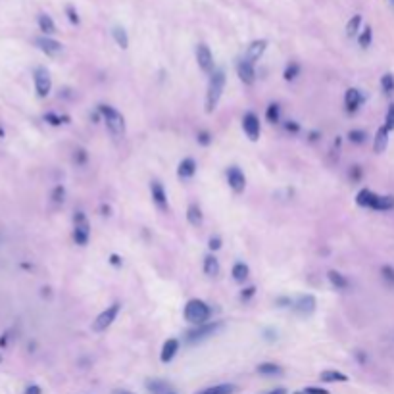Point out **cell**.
Wrapping results in <instances>:
<instances>
[{
    "instance_id": "6da1fadb",
    "label": "cell",
    "mask_w": 394,
    "mask_h": 394,
    "mask_svg": "<svg viewBox=\"0 0 394 394\" xmlns=\"http://www.w3.org/2000/svg\"><path fill=\"white\" fill-rule=\"evenodd\" d=\"M225 81H227V77H225V71L221 68L213 70V73L210 75L208 91H206V114H211L217 108V104L221 100V94H223V89H225Z\"/></svg>"
},
{
    "instance_id": "7a4b0ae2",
    "label": "cell",
    "mask_w": 394,
    "mask_h": 394,
    "mask_svg": "<svg viewBox=\"0 0 394 394\" xmlns=\"http://www.w3.org/2000/svg\"><path fill=\"white\" fill-rule=\"evenodd\" d=\"M96 110L100 112V117H102V121L106 123L108 131H110L116 139H121V137L125 135V117L121 116L114 106H110V104H98Z\"/></svg>"
},
{
    "instance_id": "3957f363",
    "label": "cell",
    "mask_w": 394,
    "mask_h": 394,
    "mask_svg": "<svg viewBox=\"0 0 394 394\" xmlns=\"http://www.w3.org/2000/svg\"><path fill=\"white\" fill-rule=\"evenodd\" d=\"M183 315L188 323H192L194 327L196 325H204L210 321L211 317V308L204 300L200 298H190L186 302L185 310H183Z\"/></svg>"
},
{
    "instance_id": "277c9868",
    "label": "cell",
    "mask_w": 394,
    "mask_h": 394,
    "mask_svg": "<svg viewBox=\"0 0 394 394\" xmlns=\"http://www.w3.org/2000/svg\"><path fill=\"white\" fill-rule=\"evenodd\" d=\"M223 329V321H208L204 325H196L194 329H190L186 333L185 341L194 344V342H200V341H206L210 337H213L215 333H219Z\"/></svg>"
},
{
    "instance_id": "5b68a950",
    "label": "cell",
    "mask_w": 394,
    "mask_h": 394,
    "mask_svg": "<svg viewBox=\"0 0 394 394\" xmlns=\"http://www.w3.org/2000/svg\"><path fill=\"white\" fill-rule=\"evenodd\" d=\"M91 238V225L85 211H75L73 215V240L79 246H87Z\"/></svg>"
},
{
    "instance_id": "8992f818",
    "label": "cell",
    "mask_w": 394,
    "mask_h": 394,
    "mask_svg": "<svg viewBox=\"0 0 394 394\" xmlns=\"http://www.w3.org/2000/svg\"><path fill=\"white\" fill-rule=\"evenodd\" d=\"M119 310H121V304L119 302H114V304H110L96 319H94L93 323V331L94 333H104L108 327H112V323L117 319V315H119Z\"/></svg>"
},
{
    "instance_id": "52a82bcc",
    "label": "cell",
    "mask_w": 394,
    "mask_h": 394,
    "mask_svg": "<svg viewBox=\"0 0 394 394\" xmlns=\"http://www.w3.org/2000/svg\"><path fill=\"white\" fill-rule=\"evenodd\" d=\"M33 81H35L37 96L47 98L50 91H52V79H50V73H48L47 68H37L35 73H33Z\"/></svg>"
},
{
    "instance_id": "ba28073f",
    "label": "cell",
    "mask_w": 394,
    "mask_h": 394,
    "mask_svg": "<svg viewBox=\"0 0 394 394\" xmlns=\"http://www.w3.org/2000/svg\"><path fill=\"white\" fill-rule=\"evenodd\" d=\"M225 175H227V185H229V188H231L235 194L244 192V188H246V177H244V173H242V169L238 165L227 167Z\"/></svg>"
},
{
    "instance_id": "9c48e42d",
    "label": "cell",
    "mask_w": 394,
    "mask_h": 394,
    "mask_svg": "<svg viewBox=\"0 0 394 394\" xmlns=\"http://www.w3.org/2000/svg\"><path fill=\"white\" fill-rule=\"evenodd\" d=\"M196 62H198V68L204 71V73H208L211 75L213 70H215V66H213V54H211V50L206 43H200L198 47H196Z\"/></svg>"
},
{
    "instance_id": "30bf717a",
    "label": "cell",
    "mask_w": 394,
    "mask_h": 394,
    "mask_svg": "<svg viewBox=\"0 0 394 394\" xmlns=\"http://www.w3.org/2000/svg\"><path fill=\"white\" fill-rule=\"evenodd\" d=\"M242 129L246 133V137L256 142L260 139V133H262V127H260V117L256 116L254 112H246L242 116Z\"/></svg>"
},
{
    "instance_id": "8fae6325",
    "label": "cell",
    "mask_w": 394,
    "mask_h": 394,
    "mask_svg": "<svg viewBox=\"0 0 394 394\" xmlns=\"http://www.w3.org/2000/svg\"><path fill=\"white\" fill-rule=\"evenodd\" d=\"M150 196L152 202L156 204V208L160 211H169V202H167V192L160 181H152L150 183Z\"/></svg>"
},
{
    "instance_id": "7c38bea8",
    "label": "cell",
    "mask_w": 394,
    "mask_h": 394,
    "mask_svg": "<svg viewBox=\"0 0 394 394\" xmlns=\"http://www.w3.org/2000/svg\"><path fill=\"white\" fill-rule=\"evenodd\" d=\"M366 102V96L362 94L360 89H348L346 94H344V108H346L348 114H356L360 108H362V104Z\"/></svg>"
},
{
    "instance_id": "4fadbf2b",
    "label": "cell",
    "mask_w": 394,
    "mask_h": 394,
    "mask_svg": "<svg viewBox=\"0 0 394 394\" xmlns=\"http://www.w3.org/2000/svg\"><path fill=\"white\" fill-rule=\"evenodd\" d=\"M236 75H238V79H240L244 85H254V81H256L254 64H250L248 60L240 58V60L236 62Z\"/></svg>"
},
{
    "instance_id": "5bb4252c",
    "label": "cell",
    "mask_w": 394,
    "mask_h": 394,
    "mask_svg": "<svg viewBox=\"0 0 394 394\" xmlns=\"http://www.w3.org/2000/svg\"><path fill=\"white\" fill-rule=\"evenodd\" d=\"M315 306H317V300H315L314 294H302V296H298V298L294 300L292 310H294L296 314H302V315H310V314L315 312Z\"/></svg>"
},
{
    "instance_id": "9a60e30c",
    "label": "cell",
    "mask_w": 394,
    "mask_h": 394,
    "mask_svg": "<svg viewBox=\"0 0 394 394\" xmlns=\"http://www.w3.org/2000/svg\"><path fill=\"white\" fill-rule=\"evenodd\" d=\"M265 48H267V41H265V39L252 41V43L248 45V48H246V52H244V60H248L250 64H256V62L263 56Z\"/></svg>"
},
{
    "instance_id": "2e32d148",
    "label": "cell",
    "mask_w": 394,
    "mask_h": 394,
    "mask_svg": "<svg viewBox=\"0 0 394 394\" xmlns=\"http://www.w3.org/2000/svg\"><path fill=\"white\" fill-rule=\"evenodd\" d=\"M35 45L41 48L47 56H58L64 47H62V43H58L56 39H50V37H39L37 41H35Z\"/></svg>"
},
{
    "instance_id": "e0dca14e",
    "label": "cell",
    "mask_w": 394,
    "mask_h": 394,
    "mask_svg": "<svg viewBox=\"0 0 394 394\" xmlns=\"http://www.w3.org/2000/svg\"><path fill=\"white\" fill-rule=\"evenodd\" d=\"M196 162H194V158H183L179 165H177V177L179 179H192L194 177V173H196Z\"/></svg>"
},
{
    "instance_id": "ac0fdd59",
    "label": "cell",
    "mask_w": 394,
    "mask_h": 394,
    "mask_svg": "<svg viewBox=\"0 0 394 394\" xmlns=\"http://www.w3.org/2000/svg\"><path fill=\"white\" fill-rule=\"evenodd\" d=\"M389 133H391V131H389L385 125L377 129L375 139H373V152H375V154H383V152L387 150V144H389Z\"/></svg>"
},
{
    "instance_id": "d6986e66",
    "label": "cell",
    "mask_w": 394,
    "mask_h": 394,
    "mask_svg": "<svg viewBox=\"0 0 394 394\" xmlns=\"http://www.w3.org/2000/svg\"><path fill=\"white\" fill-rule=\"evenodd\" d=\"M177 352H179V341H177V339H167V341L163 342L162 352H160L162 364H169V362L175 358Z\"/></svg>"
},
{
    "instance_id": "ffe728a7",
    "label": "cell",
    "mask_w": 394,
    "mask_h": 394,
    "mask_svg": "<svg viewBox=\"0 0 394 394\" xmlns=\"http://www.w3.org/2000/svg\"><path fill=\"white\" fill-rule=\"evenodd\" d=\"M377 192H373L369 188H362L358 194H356V204L360 206V208H369L373 210V204H375V200H377Z\"/></svg>"
},
{
    "instance_id": "44dd1931",
    "label": "cell",
    "mask_w": 394,
    "mask_h": 394,
    "mask_svg": "<svg viewBox=\"0 0 394 394\" xmlns=\"http://www.w3.org/2000/svg\"><path fill=\"white\" fill-rule=\"evenodd\" d=\"M186 221H188L192 227H200V225L204 223V213H202V208H200L196 202L188 204V208H186Z\"/></svg>"
},
{
    "instance_id": "7402d4cb",
    "label": "cell",
    "mask_w": 394,
    "mask_h": 394,
    "mask_svg": "<svg viewBox=\"0 0 394 394\" xmlns=\"http://www.w3.org/2000/svg\"><path fill=\"white\" fill-rule=\"evenodd\" d=\"M327 279H329V283H331L337 290H346L348 287H350V281L346 279V275H342V273L337 271V269H329V271H327Z\"/></svg>"
},
{
    "instance_id": "603a6c76",
    "label": "cell",
    "mask_w": 394,
    "mask_h": 394,
    "mask_svg": "<svg viewBox=\"0 0 394 394\" xmlns=\"http://www.w3.org/2000/svg\"><path fill=\"white\" fill-rule=\"evenodd\" d=\"M202 269L208 277H217L219 271H221V265H219V260L213 254L204 256V263H202Z\"/></svg>"
},
{
    "instance_id": "cb8c5ba5",
    "label": "cell",
    "mask_w": 394,
    "mask_h": 394,
    "mask_svg": "<svg viewBox=\"0 0 394 394\" xmlns=\"http://www.w3.org/2000/svg\"><path fill=\"white\" fill-rule=\"evenodd\" d=\"M319 379H321L323 383H346L348 375L337 369H325V371H321Z\"/></svg>"
},
{
    "instance_id": "d4e9b609",
    "label": "cell",
    "mask_w": 394,
    "mask_h": 394,
    "mask_svg": "<svg viewBox=\"0 0 394 394\" xmlns=\"http://www.w3.org/2000/svg\"><path fill=\"white\" fill-rule=\"evenodd\" d=\"M231 275H233V279H235L236 283H244L246 279L250 277V267H248L244 262H236V263L233 265Z\"/></svg>"
},
{
    "instance_id": "484cf974",
    "label": "cell",
    "mask_w": 394,
    "mask_h": 394,
    "mask_svg": "<svg viewBox=\"0 0 394 394\" xmlns=\"http://www.w3.org/2000/svg\"><path fill=\"white\" fill-rule=\"evenodd\" d=\"M373 210L375 211H389V210H394V196L391 194H379L375 204H373Z\"/></svg>"
},
{
    "instance_id": "4316f807",
    "label": "cell",
    "mask_w": 394,
    "mask_h": 394,
    "mask_svg": "<svg viewBox=\"0 0 394 394\" xmlns=\"http://www.w3.org/2000/svg\"><path fill=\"white\" fill-rule=\"evenodd\" d=\"M112 35H114V41H116V45L121 48V50L129 48V37H127V31H125L121 25H116V27L112 29Z\"/></svg>"
},
{
    "instance_id": "83f0119b",
    "label": "cell",
    "mask_w": 394,
    "mask_h": 394,
    "mask_svg": "<svg viewBox=\"0 0 394 394\" xmlns=\"http://www.w3.org/2000/svg\"><path fill=\"white\" fill-rule=\"evenodd\" d=\"M37 22H39V27H41V31L45 35H54L56 33V24H54V20L48 14H39Z\"/></svg>"
},
{
    "instance_id": "f1b7e54d",
    "label": "cell",
    "mask_w": 394,
    "mask_h": 394,
    "mask_svg": "<svg viewBox=\"0 0 394 394\" xmlns=\"http://www.w3.org/2000/svg\"><path fill=\"white\" fill-rule=\"evenodd\" d=\"M256 371L260 375H265V377H273V375H281L283 373V368L277 366V364H271V362H265V364H260Z\"/></svg>"
},
{
    "instance_id": "f546056e",
    "label": "cell",
    "mask_w": 394,
    "mask_h": 394,
    "mask_svg": "<svg viewBox=\"0 0 394 394\" xmlns=\"http://www.w3.org/2000/svg\"><path fill=\"white\" fill-rule=\"evenodd\" d=\"M235 391H236V387H235V385H229V383H225V385H215V387H208V389L200 391L198 394H233Z\"/></svg>"
},
{
    "instance_id": "4dcf8cb0",
    "label": "cell",
    "mask_w": 394,
    "mask_h": 394,
    "mask_svg": "<svg viewBox=\"0 0 394 394\" xmlns=\"http://www.w3.org/2000/svg\"><path fill=\"white\" fill-rule=\"evenodd\" d=\"M265 119L269 121V123H279L281 121V106H279L277 102H271L267 108H265Z\"/></svg>"
},
{
    "instance_id": "1f68e13d",
    "label": "cell",
    "mask_w": 394,
    "mask_h": 394,
    "mask_svg": "<svg viewBox=\"0 0 394 394\" xmlns=\"http://www.w3.org/2000/svg\"><path fill=\"white\" fill-rule=\"evenodd\" d=\"M300 71H302V68L298 62H290V64L285 68V71H283V79H285V81H294V79L300 75Z\"/></svg>"
},
{
    "instance_id": "d6a6232c",
    "label": "cell",
    "mask_w": 394,
    "mask_h": 394,
    "mask_svg": "<svg viewBox=\"0 0 394 394\" xmlns=\"http://www.w3.org/2000/svg\"><path fill=\"white\" fill-rule=\"evenodd\" d=\"M360 25H362V16H360V14L352 16V18L348 20V24H346V35L350 37V39L358 35V31H360Z\"/></svg>"
},
{
    "instance_id": "836d02e7",
    "label": "cell",
    "mask_w": 394,
    "mask_h": 394,
    "mask_svg": "<svg viewBox=\"0 0 394 394\" xmlns=\"http://www.w3.org/2000/svg\"><path fill=\"white\" fill-rule=\"evenodd\" d=\"M45 121L52 127H60L62 123H70V116H58L54 112H48V114H45Z\"/></svg>"
},
{
    "instance_id": "e575fe53",
    "label": "cell",
    "mask_w": 394,
    "mask_h": 394,
    "mask_svg": "<svg viewBox=\"0 0 394 394\" xmlns=\"http://www.w3.org/2000/svg\"><path fill=\"white\" fill-rule=\"evenodd\" d=\"M381 89H383V93L387 94V96L394 94V75L393 73H385V75L381 77Z\"/></svg>"
},
{
    "instance_id": "d590c367",
    "label": "cell",
    "mask_w": 394,
    "mask_h": 394,
    "mask_svg": "<svg viewBox=\"0 0 394 394\" xmlns=\"http://www.w3.org/2000/svg\"><path fill=\"white\" fill-rule=\"evenodd\" d=\"M371 41H373V29L368 25V27H364V31L360 33V37H358V45H360V48H368L371 45Z\"/></svg>"
},
{
    "instance_id": "8d00e7d4",
    "label": "cell",
    "mask_w": 394,
    "mask_h": 394,
    "mask_svg": "<svg viewBox=\"0 0 394 394\" xmlns=\"http://www.w3.org/2000/svg\"><path fill=\"white\" fill-rule=\"evenodd\" d=\"M50 198H52L54 204H62V202L66 200V186L56 185L52 188V192H50Z\"/></svg>"
},
{
    "instance_id": "74e56055",
    "label": "cell",
    "mask_w": 394,
    "mask_h": 394,
    "mask_svg": "<svg viewBox=\"0 0 394 394\" xmlns=\"http://www.w3.org/2000/svg\"><path fill=\"white\" fill-rule=\"evenodd\" d=\"M348 140L354 142V144H364V142L368 140V133L362 131V129H352V131L348 133Z\"/></svg>"
},
{
    "instance_id": "f35d334b",
    "label": "cell",
    "mask_w": 394,
    "mask_h": 394,
    "mask_svg": "<svg viewBox=\"0 0 394 394\" xmlns=\"http://www.w3.org/2000/svg\"><path fill=\"white\" fill-rule=\"evenodd\" d=\"M146 389H148L150 393L162 394L163 391L167 389V385H165L163 381H148V383H146Z\"/></svg>"
},
{
    "instance_id": "ab89813d",
    "label": "cell",
    "mask_w": 394,
    "mask_h": 394,
    "mask_svg": "<svg viewBox=\"0 0 394 394\" xmlns=\"http://www.w3.org/2000/svg\"><path fill=\"white\" fill-rule=\"evenodd\" d=\"M381 275H383V281H387L391 287H394V267L393 265H383V267H381Z\"/></svg>"
},
{
    "instance_id": "60d3db41",
    "label": "cell",
    "mask_w": 394,
    "mask_h": 394,
    "mask_svg": "<svg viewBox=\"0 0 394 394\" xmlns=\"http://www.w3.org/2000/svg\"><path fill=\"white\" fill-rule=\"evenodd\" d=\"M256 289L254 285H250V287H246V289H242L240 290V294H238V298H240V302H248V300H252L254 298V294H256Z\"/></svg>"
},
{
    "instance_id": "b9f144b4",
    "label": "cell",
    "mask_w": 394,
    "mask_h": 394,
    "mask_svg": "<svg viewBox=\"0 0 394 394\" xmlns=\"http://www.w3.org/2000/svg\"><path fill=\"white\" fill-rule=\"evenodd\" d=\"M283 127H285V131L287 133H292V135H296V133H300V123L298 121H294V119H287L285 123H283Z\"/></svg>"
},
{
    "instance_id": "7bdbcfd3",
    "label": "cell",
    "mask_w": 394,
    "mask_h": 394,
    "mask_svg": "<svg viewBox=\"0 0 394 394\" xmlns=\"http://www.w3.org/2000/svg\"><path fill=\"white\" fill-rule=\"evenodd\" d=\"M385 127L389 131H394V102L389 104V110H387V116H385Z\"/></svg>"
},
{
    "instance_id": "ee69618b",
    "label": "cell",
    "mask_w": 394,
    "mask_h": 394,
    "mask_svg": "<svg viewBox=\"0 0 394 394\" xmlns=\"http://www.w3.org/2000/svg\"><path fill=\"white\" fill-rule=\"evenodd\" d=\"M196 140H198V144H200V146H210V144H211V140H213V137H211V133H210V131H198Z\"/></svg>"
},
{
    "instance_id": "f6af8a7d",
    "label": "cell",
    "mask_w": 394,
    "mask_h": 394,
    "mask_svg": "<svg viewBox=\"0 0 394 394\" xmlns=\"http://www.w3.org/2000/svg\"><path fill=\"white\" fill-rule=\"evenodd\" d=\"M73 160L75 163H79V165H85L87 160H89V154H87V150L85 148H77L75 150V154H73Z\"/></svg>"
},
{
    "instance_id": "bcb514c9",
    "label": "cell",
    "mask_w": 394,
    "mask_h": 394,
    "mask_svg": "<svg viewBox=\"0 0 394 394\" xmlns=\"http://www.w3.org/2000/svg\"><path fill=\"white\" fill-rule=\"evenodd\" d=\"M362 175H364V171H362V165H352V169H350V173H348L350 181H352V183H358V181L362 179Z\"/></svg>"
},
{
    "instance_id": "7dc6e473",
    "label": "cell",
    "mask_w": 394,
    "mask_h": 394,
    "mask_svg": "<svg viewBox=\"0 0 394 394\" xmlns=\"http://www.w3.org/2000/svg\"><path fill=\"white\" fill-rule=\"evenodd\" d=\"M221 246H223V240H221V236H210L208 248L211 250V252H217V250H221Z\"/></svg>"
},
{
    "instance_id": "c3c4849f",
    "label": "cell",
    "mask_w": 394,
    "mask_h": 394,
    "mask_svg": "<svg viewBox=\"0 0 394 394\" xmlns=\"http://www.w3.org/2000/svg\"><path fill=\"white\" fill-rule=\"evenodd\" d=\"M66 14H68V20H70V24L79 25V14H77V10H75L73 6H66Z\"/></svg>"
},
{
    "instance_id": "681fc988",
    "label": "cell",
    "mask_w": 394,
    "mask_h": 394,
    "mask_svg": "<svg viewBox=\"0 0 394 394\" xmlns=\"http://www.w3.org/2000/svg\"><path fill=\"white\" fill-rule=\"evenodd\" d=\"M292 304H294V300L289 298V296H279V298H275V306H277V308H292Z\"/></svg>"
},
{
    "instance_id": "f907efd6",
    "label": "cell",
    "mask_w": 394,
    "mask_h": 394,
    "mask_svg": "<svg viewBox=\"0 0 394 394\" xmlns=\"http://www.w3.org/2000/svg\"><path fill=\"white\" fill-rule=\"evenodd\" d=\"M306 394H331L327 389H321V387H306V389H302Z\"/></svg>"
},
{
    "instance_id": "816d5d0a",
    "label": "cell",
    "mask_w": 394,
    "mask_h": 394,
    "mask_svg": "<svg viewBox=\"0 0 394 394\" xmlns=\"http://www.w3.org/2000/svg\"><path fill=\"white\" fill-rule=\"evenodd\" d=\"M263 337H265V341H267V342H273V341H277V331H273V329H267V331H263Z\"/></svg>"
},
{
    "instance_id": "f5cc1de1",
    "label": "cell",
    "mask_w": 394,
    "mask_h": 394,
    "mask_svg": "<svg viewBox=\"0 0 394 394\" xmlns=\"http://www.w3.org/2000/svg\"><path fill=\"white\" fill-rule=\"evenodd\" d=\"M110 263H112L114 267H121V265H123V260H121L119 254H110Z\"/></svg>"
},
{
    "instance_id": "db71d44e",
    "label": "cell",
    "mask_w": 394,
    "mask_h": 394,
    "mask_svg": "<svg viewBox=\"0 0 394 394\" xmlns=\"http://www.w3.org/2000/svg\"><path fill=\"white\" fill-rule=\"evenodd\" d=\"M100 215L110 217V215H112V206H110V204H100Z\"/></svg>"
},
{
    "instance_id": "11a10c76",
    "label": "cell",
    "mask_w": 394,
    "mask_h": 394,
    "mask_svg": "<svg viewBox=\"0 0 394 394\" xmlns=\"http://www.w3.org/2000/svg\"><path fill=\"white\" fill-rule=\"evenodd\" d=\"M25 394H43V391H41L39 385H29V387L25 389Z\"/></svg>"
},
{
    "instance_id": "9f6ffc18",
    "label": "cell",
    "mask_w": 394,
    "mask_h": 394,
    "mask_svg": "<svg viewBox=\"0 0 394 394\" xmlns=\"http://www.w3.org/2000/svg\"><path fill=\"white\" fill-rule=\"evenodd\" d=\"M8 342H10V333H4L2 335V339H0V346H8Z\"/></svg>"
},
{
    "instance_id": "6f0895ef",
    "label": "cell",
    "mask_w": 394,
    "mask_h": 394,
    "mask_svg": "<svg viewBox=\"0 0 394 394\" xmlns=\"http://www.w3.org/2000/svg\"><path fill=\"white\" fill-rule=\"evenodd\" d=\"M317 139H319V133H317V131H312V133H310V140L315 142Z\"/></svg>"
},
{
    "instance_id": "680465c9",
    "label": "cell",
    "mask_w": 394,
    "mask_h": 394,
    "mask_svg": "<svg viewBox=\"0 0 394 394\" xmlns=\"http://www.w3.org/2000/svg\"><path fill=\"white\" fill-rule=\"evenodd\" d=\"M356 358H358V362H360V364H364V362H366V356H364L362 352H356Z\"/></svg>"
},
{
    "instance_id": "91938a15",
    "label": "cell",
    "mask_w": 394,
    "mask_h": 394,
    "mask_svg": "<svg viewBox=\"0 0 394 394\" xmlns=\"http://www.w3.org/2000/svg\"><path fill=\"white\" fill-rule=\"evenodd\" d=\"M2 137H4V131H2V127H0V139H2Z\"/></svg>"
},
{
    "instance_id": "94428289",
    "label": "cell",
    "mask_w": 394,
    "mask_h": 394,
    "mask_svg": "<svg viewBox=\"0 0 394 394\" xmlns=\"http://www.w3.org/2000/svg\"><path fill=\"white\" fill-rule=\"evenodd\" d=\"M294 394H306V393H304V391H298V393H294Z\"/></svg>"
},
{
    "instance_id": "6125c7cd",
    "label": "cell",
    "mask_w": 394,
    "mask_h": 394,
    "mask_svg": "<svg viewBox=\"0 0 394 394\" xmlns=\"http://www.w3.org/2000/svg\"><path fill=\"white\" fill-rule=\"evenodd\" d=\"M389 2H391V6H393V8H394V0H389Z\"/></svg>"
},
{
    "instance_id": "be15d7a7",
    "label": "cell",
    "mask_w": 394,
    "mask_h": 394,
    "mask_svg": "<svg viewBox=\"0 0 394 394\" xmlns=\"http://www.w3.org/2000/svg\"><path fill=\"white\" fill-rule=\"evenodd\" d=\"M0 362H2V356H0Z\"/></svg>"
},
{
    "instance_id": "e7e4bbea",
    "label": "cell",
    "mask_w": 394,
    "mask_h": 394,
    "mask_svg": "<svg viewBox=\"0 0 394 394\" xmlns=\"http://www.w3.org/2000/svg\"><path fill=\"white\" fill-rule=\"evenodd\" d=\"M123 394H129V393H123Z\"/></svg>"
},
{
    "instance_id": "03108f58",
    "label": "cell",
    "mask_w": 394,
    "mask_h": 394,
    "mask_svg": "<svg viewBox=\"0 0 394 394\" xmlns=\"http://www.w3.org/2000/svg\"><path fill=\"white\" fill-rule=\"evenodd\" d=\"M167 394H171V393H167Z\"/></svg>"
}]
</instances>
